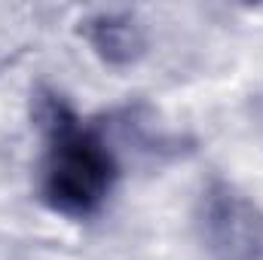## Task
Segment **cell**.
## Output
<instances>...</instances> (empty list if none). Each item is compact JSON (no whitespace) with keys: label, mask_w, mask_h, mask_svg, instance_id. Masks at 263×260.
<instances>
[{"label":"cell","mask_w":263,"mask_h":260,"mask_svg":"<svg viewBox=\"0 0 263 260\" xmlns=\"http://www.w3.org/2000/svg\"><path fill=\"white\" fill-rule=\"evenodd\" d=\"M46 150L40 165V193L49 208L67 217L95 214L117 184L120 165L101 132L83 126L73 110L59 98L40 107Z\"/></svg>","instance_id":"6da1fadb"},{"label":"cell","mask_w":263,"mask_h":260,"mask_svg":"<svg viewBox=\"0 0 263 260\" xmlns=\"http://www.w3.org/2000/svg\"><path fill=\"white\" fill-rule=\"evenodd\" d=\"M86 37L95 46V52L110 65H129L144 49V34L135 25L132 15L123 12H101L86 22Z\"/></svg>","instance_id":"3957f363"},{"label":"cell","mask_w":263,"mask_h":260,"mask_svg":"<svg viewBox=\"0 0 263 260\" xmlns=\"http://www.w3.org/2000/svg\"><path fill=\"white\" fill-rule=\"evenodd\" d=\"M199 224L214 260H263V214L230 184L202 193Z\"/></svg>","instance_id":"7a4b0ae2"}]
</instances>
